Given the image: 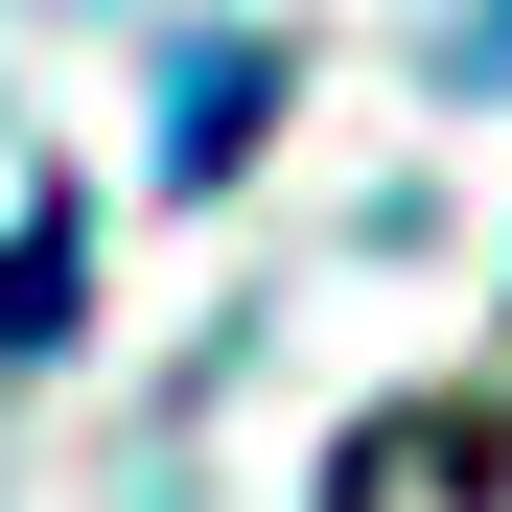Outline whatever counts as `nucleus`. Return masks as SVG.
Here are the masks:
<instances>
[{"mask_svg": "<svg viewBox=\"0 0 512 512\" xmlns=\"http://www.w3.org/2000/svg\"><path fill=\"white\" fill-rule=\"evenodd\" d=\"M256 117H280V47H187V117H163V163H187V187H233V163H256Z\"/></svg>", "mask_w": 512, "mask_h": 512, "instance_id": "1", "label": "nucleus"}, {"mask_svg": "<svg viewBox=\"0 0 512 512\" xmlns=\"http://www.w3.org/2000/svg\"><path fill=\"white\" fill-rule=\"evenodd\" d=\"M70 303H94V233L24 210V233H0V350H70Z\"/></svg>", "mask_w": 512, "mask_h": 512, "instance_id": "2", "label": "nucleus"}]
</instances>
